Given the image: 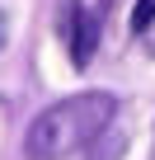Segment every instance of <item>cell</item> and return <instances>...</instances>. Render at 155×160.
<instances>
[{
  "mask_svg": "<svg viewBox=\"0 0 155 160\" xmlns=\"http://www.w3.org/2000/svg\"><path fill=\"white\" fill-rule=\"evenodd\" d=\"M56 28H61V42H66L70 61L90 66V57L99 47V14L85 10V0H56Z\"/></svg>",
  "mask_w": 155,
  "mask_h": 160,
  "instance_id": "cell-2",
  "label": "cell"
},
{
  "mask_svg": "<svg viewBox=\"0 0 155 160\" xmlns=\"http://www.w3.org/2000/svg\"><path fill=\"white\" fill-rule=\"evenodd\" d=\"M99 146H104V151H99L94 160H118V155H122V137H118V132H113V137H99Z\"/></svg>",
  "mask_w": 155,
  "mask_h": 160,
  "instance_id": "cell-4",
  "label": "cell"
},
{
  "mask_svg": "<svg viewBox=\"0 0 155 160\" xmlns=\"http://www.w3.org/2000/svg\"><path fill=\"white\" fill-rule=\"evenodd\" d=\"M150 19H155V0H136V5H132V33L141 38L150 28Z\"/></svg>",
  "mask_w": 155,
  "mask_h": 160,
  "instance_id": "cell-3",
  "label": "cell"
},
{
  "mask_svg": "<svg viewBox=\"0 0 155 160\" xmlns=\"http://www.w3.org/2000/svg\"><path fill=\"white\" fill-rule=\"evenodd\" d=\"M141 47H146V52H150V57H155V19H150V28H146V33H141Z\"/></svg>",
  "mask_w": 155,
  "mask_h": 160,
  "instance_id": "cell-5",
  "label": "cell"
},
{
  "mask_svg": "<svg viewBox=\"0 0 155 160\" xmlns=\"http://www.w3.org/2000/svg\"><path fill=\"white\" fill-rule=\"evenodd\" d=\"M118 5H122V0H99V14H113Z\"/></svg>",
  "mask_w": 155,
  "mask_h": 160,
  "instance_id": "cell-6",
  "label": "cell"
},
{
  "mask_svg": "<svg viewBox=\"0 0 155 160\" xmlns=\"http://www.w3.org/2000/svg\"><path fill=\"white\" fill-rule=\"evenodd\" d=\"M113 118H118V99L108 90H85V94L56 99L24 132V151H28V160H66L75 151H85L90 141H99L113 127Z\"/></svg>",
  "mask_w": 155,
  "mask_h": 160,
  "instance_id": "cell-1",
  "label": "cell"
}]
</instances>
